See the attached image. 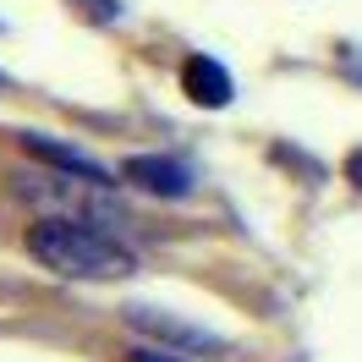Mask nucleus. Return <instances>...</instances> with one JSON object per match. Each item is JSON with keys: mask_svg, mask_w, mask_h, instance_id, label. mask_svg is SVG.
<instances>
[{"mask_svg": "<svg viewBox=\"0 0 362 362\" xmlns=\"http://www.w3.org/2000/svg\"><path fill=\"white\" fill-rule=\"evenodd\" d=\"M181 88H187V99H192V105H209V110H220V105H230L236 83H230V71L220 66L214 55H192V61L181 66Z\"/></svg>", "mask_w": 362, "mask_h": 362, "instance_id": "7ed1b4c3", "label": "nucleus"}, {"mask_svg": "<svg viewBox=\"0 0 362 362\" xmlns=\"http://www.w3.org/2000/svg\"><path fill=\"white\" fill-rule=\"evenodd\" d=\"M127 324L154 340H176V346H214V335L192 329V324H176L170 313H154V308H127Z\"/></svg>", "mask_w": 362, "mask_h": 362, "instance_id": "39448f33", "label": "nucleus"}, {"mask_svg": "<svg viewBox=\"0 0 362 362\" xmlns=\"http://www.w3.org/2000/svg\"><path fill=\"white\" fill-rule=\"evenodd\" d=\"M127 362H187V357H176V351H165V346H132V351H127Z\"/></svg>", "mask_w": 362, "mask_h": 362, "instance_id": "423d86ee", "label": "nucleus"}, {"mask_svg": "<svg viewBox=\"0 0 362 362\" xmlns=\"http://www.w3.org/2000/svg\"><path fill=\"white\" fill-rule=\"evenodd\" d=\"M28 252L66 280H121L137 269V252L127 242H115V230H105V220H77V214L39 220L28 230Z\"/></svg>", "mask_w": 362, "mask_h": 362, "instance_id": "f257e3e1", "label": "nucleus"}, {"mask_svg": "<svg viewBox=\"0 0 362 362\" xmlns=\"http://www.w3.org/2000/svg\"><path fill=\"white\" fill-rule=\"evenodd\" d=\"M127 181H137V187L154 192V198H187V192H192V170H187L181 159H154V154L127 159Z\"/></svg>", "mask_w": 362, "mask_h": 362, "instance_id": "f03ea898", "label": "nucleus"}, {"mask_svg": "<svg viewBox=\"0 0 362 362\" xmlns=\"http://www.w3.org/2000/svg\"><path fill=\"white\" fill-rule=\"evenodd\" d=\"M23 148H28V154H39V159H49V165H55V170H66V176L105 181V187L115 181L105 165H93V159H88V154H77V148H61V143H49V137H23Z\"/></svg>", "mask_w": 362, "mask_h": 362, "instance_id": "20e7f679", "label": "nucleus"}, {"mask_svg": "<svg viewBox=\"0 0 362 362\" xmlns=\"http://www.w3.org/2000/svg\"><path fill=\"white\" fill-rule=\"evenodd\" d=\"M346 181H357V187H362V148L346 159Z\"/></svg>", "mask_w": 362, "mask_h": 362, "instance_id": "0eeeda50", "label": "nucleus"}, {"mask_svg": "<svg viewBox=\"0 0 362 362\" xmlns=\"http://www.w3.org/2000/svg\"><path fill=\"white\" fill-rule=\"evenodd\" d=\"M0 83H6V77H0Z\"/></svg>", "mask_w": 362, "mask_h": 362, "instance_id": "6e6552de", "label": "nucleus"}]
</instances>
